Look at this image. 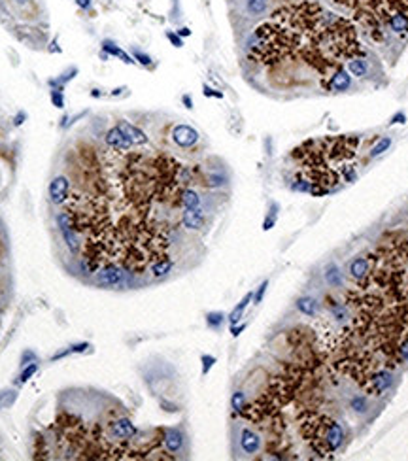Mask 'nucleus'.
Returning <instances> with one entry per match:
<instances>
[{"label":"nucleus","mask_w":408,"mask_h":461,"mask_svg":"<svg viewBox=\"0 0 408 461\" xmlns=\"http://www.w3.org/2000/svg\"><path fill=\"white\" fill-rule=\"evenodd\" d=\"M266 287H268V280H265V282L259 285V289H257V293L253 295V299H255V304H259V302L263 301V295H265Z\"/></svg>","instance_id":"cd10ccee"},{"label":"nucleus","mask_w":408,"mask_h":461,"mask_svg":"<svg viewBox=\"0 0 408 461\" xmlns=\"http://www.w3.org/2000/svg\"><path fill=\"white\" fill-rule=\"evenodd\" d=\"M251 299H253V293H247L246 297H244V299L240 301V304H237V308H235V310H233V314L229 316V321H231L233 325H235V323H237V321L240 320V316H242V312L246 310V306H247V304H249V301H251Z\"/></svg>","instance_id":"f3484780"},{"label":"nucleus","mask_w":408,"mask_h":461,"mask_svg":"<svg viewBox=\"0 0 408 461\" xmlns=\"http://www.w3.org/2000/svg\"><path fill=\"white\" fill-rule=\"evenodd\" d=\"M325 278H327V282L331 283V285H338V283H340V273H338V269H336V267H329V271L325 273Z\"/></svg>","instance_id":"4be33fe9"},{"label":"nucleus","mask_w":408,"mask_h":461,"mask_svg":"<svg viewBox=\"0 0 408 461\" xmlns=\"http://www.w3.org/2000/svg\"><path fill=\"white\" fill-rule=\"evenodd\" d=\"M301 433L314 452L322 456L334 454L344 443V429L340 424L314 412L301 416Z\"/></svg>","instance_id":"f257e3e1"},{"label":"nucleus","mask_w":408,"mask_h":461,"mask_svg":"<svg viewBox=\"0 0 408 461\" xmlns=\"http://www.w3.org/2000/svg\"><path fill=\"white\" fill-rule=\"evenodd\" d=\"M346 66H348L350 74L355 76V78H365V76H367V72H369V66H367V63H365L363 59H359V57H353V59H350Z\"/></svg>","instance_id":"ddd939ff"},{"label":"nucleus","mask_w":408,"mask_h":461,"mask_svg":"<svg viewBox=\"0 0 408 461\" xmlns=\"http://www.w3.org/2000/svg\"><path fill=\"white\" fill-rule=\"evenodd\" d=\"M351 406H353V410H355V412H363V410H367V401H365V397H355V399L351 401Z\"/></svg>","instance_id":"bb28decb"},{"label":"nucleus","mask_w":408,"mask_h":461,"mask_svg":"<svg viewBox=\"0 0 408 461\" xmlns=\"http://www.w3.org/2000/svg\"><path fill=\"white\" fill-rule=\"evenodd\" d=\"M393 123H405V113H397L393 117Z\"/></svg>","instance_id":"e433bc0d"},{"label":"nucleus","mask_w":408,"mask_h":461,"mask_svg":"<svg viewBox=\"0 0 408 461\" xmlns=\"http://www.w3.org/2000/svg\"><path fill=\"white\" fill-rule=\"evenodd\" d=\"M350 84H351L350 76L346 74L344 70H336V72L331 76L329 89H331V91H346V89L350 87Z\"/></svg>","instance_id":"9b49d317"},{"label":"nucleus","mask_w":408,"mask_h":461,"mask_svg":"<svg viewBox=\"0 0 408 461\" xmlns=\"http://www.w3.org/2000/svg\"><path fill=\"white\" fill-rule=\"evenodd\" d=\"M246 8L251 15H261L266 9V0H247Z\"/></svg>","instance_id":"6ab92c4d"},{"label":"nucleus","mask_w":408,"mask_h":461,"mask_svg":"<svg viewBox=\"0 0 408 461\" xmlns=\"http://www.w3.org/2000/svg\"><path fill=\"white\" fill-rule=\"evenodd\" d=\"M163 443H164V450L170 454H180L183 448V435L180 429H164L163 431Z\"/></svg>","instance_id":"423d86ee"},{"label":"nucleus","mask_w":408,"mask_h":461,"mask_svg":"<svg viewBox=\"0 0 408 461\" xmlns=\"http://www.w3.org/2000/svg\"><path fill=\"white\" fill-rule=\"evenodd\" d=\"M223 320H225V316H223L221 312H212V314H208L210 327H219V325L223 323Z\"/></svg>","instance_id":"5701e85b"},{"label":"nucleus","mask_w":408,"mask_h":461,"mask_svg":"<svg viewBox=\"0 0 408 461\" xmlns=\"http://www.w3.org/2000/svg\"><path fill=\"white\" fill-rule=\"evenodd\" d=\"M36 370H38V365H36V363H32V365H29V367H27L25 370H23V372H21V376H19V382H21V384H25V382H27V380H29V378L32 376V374H34Z\"/></svg>","instance_id":"b1692460"},{"label":"nucleus","mask_w":408,"mask_h":461,"mask_svg":"<svg viewBox=\"0 0 408 461\" xmlns=\"http://www.w3.org/2000/svg\"><path fill=\"white\" fill-rule=\"evenodd\" d=\"M391 382H393L391 374L386 372V370H380L376 374L367 376V389H369L372 395H378V393L386 391V389L391 386Z\"/></svg>","instance_id":"39448f33"},{"label":"nucleus","mask_w":408,"mask_h":461,"mask_svg":"<svg viewBox=\"0 0 408 461\" xmlns=\"http://www.w3.org/2000/svg\"><path fill=\"white\" fill-rule=\"evenodd\" d=\"M134 57H136V61H140L142 65H150L152 63V57L150 55H146V53H142V51H134Z\"/></svg>","instance_id":"c85d7f7f"},{"label":"nucleus","mask_w":408,"mask_h":461,"mask_svg":"<svg viewBox=\"0 0 408 461\" xmlns=\"http://www.w3.org/2000/svg\"><path fill=\"white\" fill-rule=\"evenodd\" d=\"M76 4L80 6V8L85 9V8H89V6H91V0H76Z\"/></svg>","instance_id":"c9c22d12"},{"label":"nucleus","mask_w":408,"mask_h":461,"mask_svg":"<svg viewBox=\"0 0 408 461\" xmlns=\"http://www.w3.org/2000/svg\"><path fill=\"white\" fill-rule=\"evenodd\" d=\"M89 348V344H78V346H70V350H67V352H61L59 356H53V361L57 358H65V356H68V354H74V352H85V350Z\"/></svg>","instance_id":"393cba45"},{"label":"nucleus","mask_w":408,"mask_h":461,"mask_svg":"<svg viewBox=\"0 0 408 461\" xmlns=\"http://www.w3.org/2000/svg\"><path fill=\"white\" fill-rule=\"evenodd\" d=\"M388 25L391 27L393 32H397V34H407L408 32V15L397 11V13H393V15L388 19Z\"/></svg>","instance_id":"9d476101"},{"label":"nucleus","mask_w":408,"mask_h":461,"mask_svg":"<svg viewBox=\"0 0 408 461\" xmlns=\"http://www.w3.org/2000/svg\"><path fill=\"white\" fill-rule=\"evenodd\" d=\"M172 140L176 142L180 148H191L199 142V132L189 125H176L172 129Z\"/></svg>","instance_id":"7ed1b4c3"},{"label":"nucleus","mask_w":408,"mask_h":461,"mask_svg":"<svg viewBox=\"0 0 408 461\" xmlns=\"http://www.w3.org/2000/svg\"><path fill=\"white\" fill-rule=\"evenodd\" d=\"M231 405H233V410H235L237 414H240L242 408L246 406V395H244V391H235V393H233V399H231Z\"/></svg>","instance_id":"aec40b11"},{"label":"nucleus","mask_w":408,"mask_h":461,"mask_svg":"<svg viewBox=\"0 0 408 461\" xmlns=\"http://www.w3.org/2000/svg\"><path fill=\"white\" fill-rule=\"evenodd\" d=\"M172 271V261L170 259H163V261H159V263H155L150 269V273H152L153 278H164L166 274Z\"/></svg>","instance_id":"2eb2a0df"},{"label":"nucleus","mask_w":408,"mask_h":461,"mask_svg":"<svg viewBox=\"0 0 408 461\" xmlns=\"http://www.w3.org/2000/svg\"><path fill=\"white\" fill-rule=\"evenodd\" d=\"M117 127H119V131L123 132L125 136L131 140L133 146H144V144H148V136H146V132H144L142 129H138L136 125H133V123L119 121L117 123Z\"/></svg>","instance_id":"0eeeda50"},{"label":"nucleus","mask_w":408,"mask_h":461,"mask_svg":"<svg viewBox=\"0 0 408 461\" xmlns=\"http://www.w3.org/2000/svg\"><path fill=\"white\" fill-rule=\"evenodd\" d=\"M183 102L187 104V108H191V100H189V96H183Z\"/></svg>","instance_id":"58836bf2"},{"label":"nucleus","mask_w":408,"mask_h":461,"mask_svg":"<svg viewBox=\"0 0 408 461\" xmlns=\"http://www.w3.org/2000/svg\"><path fill=\"white\" fill-rule=\"evenodd\" d=\"M68 195H70V182L67 176H55L49 182V200L53 204H65Z\"/></svg>","instance_id":"f03ea898"},{"label":"nucleus","mask_w":408,"mask_h":461,"mask_svg":"<svg viewBox=\"0 0 408 461\" xmlns=\"http://www.w3.org/2000/svg\"><path fill=\"white\" fill-rule=\"evenodd\" d=\"M181 223L185 229H191V231H197L202 227L204 223V214L200 208H185V212L181 214Z\"/></svg>","instance_id":"1a4fd4ad"},{"label":"nucleus","mask_w":408,"mask_h":461,"mask_svg":"<svg viewBox=\"0 0 408 461\" xmlns=\"http://www.w3.org/2000/svg\"><path fill=\"white\" fill-rule=\"evenodd\" d=\"M240 448L246 454H257L259 448H261V437L253 429H249V427L242 429V433H240Z\"/></svg>","instance_id":"6e6552de"},{"label":"nucleus","mask_w":408,"mask_h":461,"mask_svg":"<svg viewBox=\"0 0 408 461\" xmlns=\"http://www.w3.org/2000/svg\"><path fill=\"white\" fill-rule=\"evenodd\" d=\"M51 100H53V104H55L57 108H63V106H65V102H63V94L57 93V91H51Z\"/></svg>","instance_id":"c756f323"},{"label":"nucleus","mask_w":408,"mask_h":461,"mask_svg":"<svg viewBox=\"0 0 408 461\" xmlns=\"http://www.w3.org/2000/svg\"><path fill=\"white\" fill-rule=\"evenodd\" d=\"M102 47H104V51H108V53H110V55L121 57V59H123L125 63H127V65H133V63H134V61H133V59H131V57L127 55V53H125V51H121V49H119V47H115L114 44H112V42H110V40H104V42H102Z\"/></svg>","instance_id":"a211bd4d"},{"label":"nucleus","mask_w":408,"mask_h":461,"mask_svg":"<svg viewBox=\"0 0 408 461\" xmlns=\"http://www.w3.org/2000/svg\"><path fill=\"white\" fill-rule=\"evenodd\" d=\"M227 180H225V176L223 174H212L208 178V185H212V187H219V185H223Z\"/></svg>","instance_id":"a878e982"},{"label":"nucleus","mask_w":408,"mask_h":461,"mask_svg":"<svg viewBox=\"0 0 408 461\" xmlns=\"http://www.w3.org/2000/svg\"><path fill=\"white\" fill-rule=\"evenodd\" d=\"M104 142H106V146L114 151H129L133 148L131 140L125 136L123 132L119 131V127H114V129H110V131L106 132Z\"/></svg>","instance_id":"20e7f679"},{"label":"nucleus","mask_w":408,"mask_h":461,"mask_svg":"<svg viewBox=\"0 0 408 461\" xmlns=\"http://www.w3.org/2000/svg\"><path fill=\"white\" fill-rule=\"evenodd\" d=\"M168 40H170V42H172V44H174L176 47H181V44H183L180 38L176 36V34H172V32H168Z\"/></svg>","instance_id":"72a5a7b5"},{"label":"nucleus","mask_w":408,"mask_h":461,"mask_svg":"<svg viewBox=\"0 0 408 461\" xmlns=\"http://www.w3.org/2000/svg\"><path fill=\"white\" fill-rule=\"evenodd\" d=\"M202 361H204V369H202V372L206 374V372L210 370V367H212V365L216 363V359L212 358V356H204V358H202Z\"/></svg>","instance_id":"2f4dec72"},{"label":"nucleus","mask_w":408,"mask_h":461,"mask_svg":"<svg viewBox=\"0 0 408 461\" xmlns=\"http://www.w3.org/2000/svg\"><path fill=\"white\" fill-rule=\"evenodd\" d=\"M389 146H391V140H389L388 136H386V138H382V140H380L378 144L372 148V151H370V157H378L380 153H384V151L388 150Z\"/></svg>","instance_id":"412c9836"},{"label":"nucleus","mask_w":408,"mask_h":461,"mask_svg":"<svg viewBox=\"0 0 408 461\" xmlns=\"http://www.w3.org/2000/svg\"><path fill=\"white\" fill-rule=\"evenodd\" d=\"M297 308L303 312V314H306V316H314L316 310H318V302L314 301L312 297H303V299H299V302H297Z\"/></svg>","instance_id":"dca6fc26"},{"label":"nucleus","mask_w":408,"mask_h":461,"mask_svg":"<svg viewBox=\"0 0 408 461\" xmlns=\"http://www.w3.org/2000/svg\"><path fill=\"white\" fill-rule=\"evenodd\" d=\"M399 352H401V356H403V358L408 361V339L401 342V348H399Z\"/></svg>","instance_id":"473e14b6"},{"label":"nucleus","mask_w":408,"mask_h":461,"mask_svg":"<svg viewBox=\"0 0 408 461\" xmlns=\"http://www.w3.org/2000/svg\"><path fill=\"white\" fill-rule=\"evenodd\" d=\"M181 36H189V28H180Z\"/></svg>","instance_id":"4c0bfd02"},{"label":"nucleus","mask_w":408,"mask_h":461,"mask_svg":"<svg viewBox=\"0 0 408 461\" xmlns=\"http://www.w3.org/2000/svg\"><path fill=\"white\" fill-rule=\"evenodd\" d=\"M350 273L351 276L355 278V280H361V278H365L367 276V273H369V261L367 259H363V257H357V259H353L350 265Z\"/></svg>","instance_id":"4468645a"},{"label":"nucleus","mask_w":408,"mask_h":461,"mask_svg":"<svg viewBox=\"0 0 408 461\" xmlns=\"http://www.w3.org/2000/svg\"><path fill=\"white\" fill-rule=\"evenodd\" d=\"M13 401H15V391H10V395H4V397H2V401H0V408H2V406L11 405Z\"/></svg>","instance_id":"7c9ffc66"},{"label":"nucleus","mask_w":408,"mask_h":461,"mask_svg":"<svg viewBox=\"0 0 408 461\" xmlns=\"http://www.w3.org/2000/svg\"><path fill=\"white\" fill-rule=\"evenodd\" d=\"M244 329H246V325L242 323V325H238V327H233L231 333H233V337H238V335H240V331H244Z\"/></svg>","instance_id":"f704fd0d"},{"label":"nucleus","mask_w":408,"mask_h":461,"mask_svg":"<svg viewBox=\"0 0 408 461\" xmlns=\"http://www.w3.org/2000/svg\"><path fill=\"white\" fill-rule=\"evenodd\" d=\"M15 2H17V4H19V6H25V4H27V2H29V0H15Z\"/></svg>","instance_id":"ea45409f"},{"label":"nucleus","mask_w":408,"mask_h":461,"mask_svg":"<svg viewBox=\"0 0 408 461\" xmlns=\"http://www.w3.org/2000/svg\"><path fill=\"white\" fill-rule=\"evenodd\" d=\"M180 204L183 208H200V195L195 191V189L185 187L183 191H181Z\"/></svg>","instance_id":"f8f14e48"}]
</instances>
